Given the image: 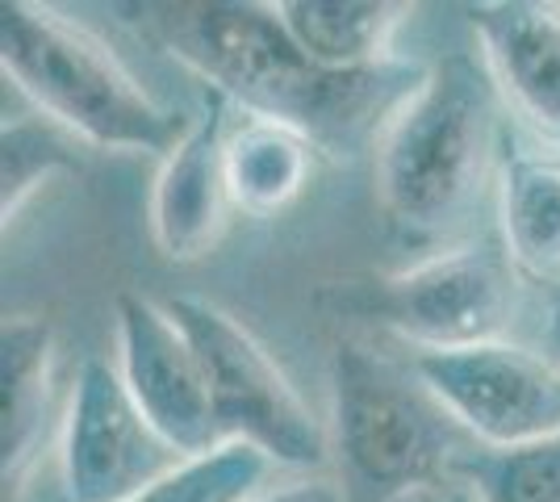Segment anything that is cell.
<instances>
[{
	"mask_svg": "<svg viewBox=\"0 0 560 502\" xmlns=\"http://www.w3.org/2000/svg\"><path fill=\"white\" fill-rule=\"evenodd\" d=\"M147 34L206 89L252 118L284 121L318 151H351L381 135L394 109L422 84V68L381 63L330 72L314 63L280 22L277 4L180 0L139 9Z\"/></svg>",
	"mask_w": 560,
	"mask_h": 502,
	"instance_id": "1",
	"label": "cell"
},
{
	"mask_svg": "<svg viewBox=\"0 0 560 502\" xmlns=\"http://www.w3.org/2000/svg\"><path fill=\"white\" fill-rule=\"evenodd\" d=\"M376 201L415 243L452 240L498 189V84L486 59L447 55L376 135Z\"/></svg>",
	"mask_w": 560,
	"mask_h": 502,
	"instance_id": "2",
	"label": "cell"
},
{
	"mask_svg": "<svg viewBox=\"0 0 560 502\" xmlns=\"http://www.w3.org/2000/svg\"><path fill=\"white\" fill-rule=\"evenodd\" d=\"M327 435L343 502H401L452 486L460 456L477 448L415 364L360 339H343L330 357Z\"/></svg>",
	"mask_w": 560,
	"mask_h": 502,
	"instance_id": "3",
	"label": "cell"
},
{
	"mask_svg": "<svg viewBox=\"0 0 560 502\" xmlns=\"http://www.w3.org/2000/svg\"><path fill=\"white\" fill-rule=\"evenodd\" d=\"M0 68L43 118L101 151L167 155L188 130L105 38L50 4H0Z\"/></svg>",
	"mask_w": 560,
	"mask_h": 502,
	"instance_id": "4",
	"label": "cell"
},
{
	"mask_svg": "<svg viewBox=\"0 0 560 502\" xmlns=\"http://www.w3.org/2000/svg\"><path fill=\"white\" fill-rule=\"evenodd\" d=\"M164 306L201 357L222 444H252L280 469H323L330 456L327 423L256 335L231 311L192 293H176Z\"/></svg>",
	"mask_w": 560,
	"mask_h": 502,
	"instance_id": "5",
	"label": "cell"
},
{
	"mask_svg": "<svg viewBox=\"0 0 560 502\" xmlns=\"http://www.w3.org/2000/svg\"><path fill=\"white\" fill-rule=\"evenodd\" d=\"M348 311L406 339L415 352H456L506 339L518 311V272L490 243L431 252L419 264L348 285Z\"/></svg>",
	"mask_w": 560,
	"mask_h": 502,
	"instance_id": "6",
	"label": "cell"
},
{
	"mask_svg": "<svg viewBox=\"0 0 560 502\" xmlns=\"http://www.w3.org/2000/svg\"><path fill=\"white\" fill-rule=\"evenodd\" d=\"M427 389L477 448H527L560 440V360L511 339L410 357Z\"/></svg>",
	"mask_w": 560,
	"mask_h": 502,
	"instance_id": "7",
	"label": "cell"
},
{
	"mask_svg": "<svg viewBox=\"0 0 560 502\" xmlns=\"http://www.w3.org/2000/svg\"><path fill=\"white\" fill-rule=\"evenodd\" d=\"M180 460L188 456L142 415L114 360L89 357L75 369L59 428V478L68 502H126Z\"/></svg>",
	"mask_w": 560,
	"mask_h": 502,
	"instance_id": "8",
	"label": "cell"
},
{
	"mask_svg": "<svg viewBox=\"0 0 560 502\" xmlns=\"http://www.w3.org/2000/svg\"><path fill=\"white\" fill-rule=\"evenodd\" d=\"M114 364L130 398L180 456H206L222 444L213 419L206 369L185 327L164 302L142 293H117Z\"/></svg>",
	"mask_w": 560,
	"mask_h": 502,
	"instance_id": "9",
	"label": "cell"
},
{
	"mask_svg": "<svg viewBox=\"0 0 560 502\" xmlns=\"http://www.w3.org/2000/svg\"><path fill=\"white\" fill-rule=\"evenodd\" d=\"M231 101L206 89L197 118L160 164L151 185V240L167 264L206 260L226 235L234 197L226 176Z\"/></svg>",
	"mask_w": 560,
	"mask_h": 502,
	"instance_id": "10",
	"label": "cell"
},
{
	"mask_svg": "<svg viewBox=\"0 0 560 502\" xmlns=\"http://www.w3.org/2000/svg\"><path fill=\"white\" fill-rule=\"evenodd\" d=\"M468 25L498 96L539 135L560 139V4L493 0L472 4Z\"/></svg>",
	"mask_w": 560,
	"mask_h": 502,
	"instance_id": "11",
	"label": "cell"
},
{
	"mask_svg": "<svg viewBox=\"0 0 560 502\" xmlns=\"http://www.w3.org/2000/svg\"><path fill=\"white\" fill-rule=\"evenodd\" d=\"M55 327L38 314H9L0 327V474L4 502H18L25 481L47 448L50 415H55Z\"/></svg>",
	"mask_w": 560,
	"mask_h": 502,
	"instance_id": "12",
	"label": "cell"
},
{
	"mask_svg": "<svg viewBox=\"0 0 560 502\" xmlns=\"http://www.w3.org/2000/svg\"><path fill=\"white\" fill-rule=\"evenodd\" d=\"M498 235L514 272L560 289V151H514L502 160Z\"/></svg>",
	"mask_w": 560,
	"mask_h": 502,
	"instance_id": "13",
	"label": "cell"
},
{
	"mask_svg": "<svg viewBox=\"0 0 560 502\" xmlns=\"http://www.w3.org/2000/svg\"><path fill=\"white\" fill-rule=\"evenodd\" d=\"M293 43L330 72H364L394 63V34L415 13L389 0H277Z\"/></svg>",
	"mask_w": 560,
	"mask_h": 502,
	"instance_id": "14",
	"label": "cell"
},
{
	"mask_svg": "<svg viewBox=\"0 0 560 502\" xmlns=\"http://www.w3.org/2000/svg\"><path fill=\"white\" fill-rule=\"evenodd\" d=\"M318 147L302 130L272 118H247L231 130L226 176H231L234 210L252 218H272L293 206L310 185Z\"/></svg>",
	"mask_w": 560,
	"mask_h": 502,
	"instance_id": "15",
	"label": "cell"
},
{
	"mask_svg": "<svg viewBox=\"0 0 560 502\" xmlns=\"http://www.w3.org/2000/svg\"><path fill=\"white\" fill-rule=\"evenodd\" d=\"M272 460L256 453L252 444H218L206 456H188L172 474L151 481L126 502H252L259 490H268Z\"/></svg>",
	"mask_w": 560,
	"mask_h": 502,
	"instance_id": "16",
	"label": "cell"
},
{
	"mask_svg": "<svg viewBox=\"0 0 560 502\" xmlns=\"http://www.w3.org/2000/svg\"><path fill=\"white\" fill-rule=\"evenodd\" d=\"M456 481L477 502H560V440L527 448H468Z\"/></svg>",
	"mask_w": 560,
	"mask_h": 502,
	"instance_id": "17",
	"label": "cell"
},
{
	"mask_svg": "<svg viewBox=\"0 0 560 502\" xmlns=\"http://www.w3.org/2000/svg\"><path fill=\"white\" fill-rule=\"evenodd\" d=\"M71 135L55 121L38 118H4L0 130V214L4 226L18 222L30 197L47 189L59 172L75 164L71 155Z\"/></svg>",
	"mask_w": 560,
	"mask_h": 502,
	"instance_id": "18",
	"label": "cell"
},
{
	"mask_svg": "<svg viewBox=\"0 0 560 502\" xmlns=\"http://www.w3.org/2000/svg\"><path fill=\"white\" fill-rule=\"evenodd\" d=\"M252 502H343V494H339V481L298 478V481H284V486L259 490Z\"/></svg>",
	"mask_w": 560,
	"mask_h": 502,
	"instance_id": "19",
	"label": "cell"
},
{
	"mask_svg": "<svg viewBox=\"0 0 560 502\" xmlns=\"http://www.w3.org/2000/svg\"><path fill=\"white\" fill-rule=\"evenodd\" d=\"M544 348L552 360H560V293L552 302V314H548V327H544Z\"/></svg>",
	"mask_w": 560,
	"mask_h": 502,
	"instance_id": "20",
	"label": "cell"
},
{
	"mask_svg": "<svg viewBox=\"0 0 560 502\" xmlns=\"http://www.w3.org/2000/svg\"><path fill=\"white\" fill-rule=\"evenodd\" d=\"M444 502H477V494H472L468 486H460V481H452L444 490Z\"/></svg>",
	"mask_w": 560,
	"mask_h": 502,
	"instance_id": "21",
	"label": "cell"
}]
</instances>
